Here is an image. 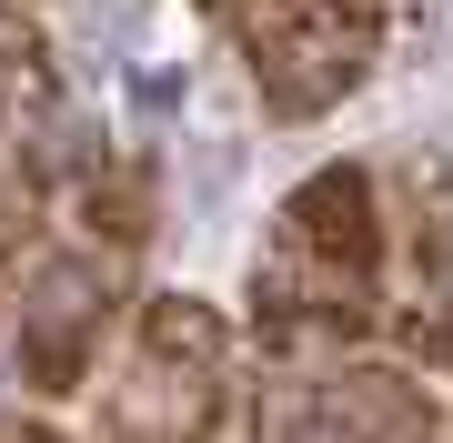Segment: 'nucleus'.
Here are the masks:
<instances>
[{"mask_svg":"<svg viewBox=\"0 0 453 443\" xmlns=\"http://www.w3.org/2000/svg\"><path fill=\"white\" fill-rule=\"evenodd\" d=\"M383 252L393 212L383 181L363 162H323L312 181H292L273 242L252 263V332L262 353H342L383 323Z\"/></svg>","mask_w":453,"mask_h":443,"instance_id":"f257e3e1","label":"nucleus"},{"mask_svg":"<svg viewBox=\"0 0 453 443\" xmlns=\"http://www.w3.org/2000/svg\"><path fill=\"white\" fill-rule=\"evenodd\" d=\"M101 443H262V403L242 383L232 323L202 293H151L131 312L121 383L101 403Z\"/></svg>","mask_w":453,"mask_h":443,"instance_id":"f03ea898","label":"nucleus"},{"mask_svg":"<svg viewBox=\"0 0 453 443\" xmlns=\"http://www.w3.org/2000/svg\"><path fill=\"white\" fill-rule=\"evenodd\" d=\"M211 20L232 31L262 111L282 121H323L333 101H353L393 31L383 0H211Z\"/></svg>","mask_w":453,"mask_h":443,"instance_id":"7ed1b4c3","label":"nucleus"},{"mask_svg":"<svg viewBox=\"0 0 453 443\" xmlns=\"http://www.w3.org/2000/svg\"><path fill=\"white\" fill-rule=\"evenodd\" d=\"M121 312V282L101 252H41L11 293V353L31 373V393H81L91 363H101V332Z\"/></svg>","mask_w":453,"mask_h":443,"instance_id":"20e7f679","label":"nucleus"},{"mask_svg":"<svg viewBox=\"0 0 453 443\" xmlns=\"http://www.w3.org/2000/svg\"><path fill=\"white\" fill-rule=\"evenodd\" d=\"M434 433H443L434 383L403 363H333L282 413V443H434Z\"/></svg>","mask_w":453,"mask_h":443,"instance_id":"39448f33","label":"nucleus"},{"mask_svg":"<svg viewBox=\"0 0 453 443\" xmlns=\"http://www.w3.org/2000/svg\"><path fill=\"white\" fill-rule=\"evenodd\" d=\"M0 443H61L50 424H20V413H0Z\"/></svg>","mask_w":453,"mask_h":443,"instance_id":"423d86ee","label":"nucleus"},{"mask_svg":"<svg viewBox=\"0 0 453 443\" xmlns=\"http://www.w3.org/2000/svg\"><path fill=\"white\" fill-rule=\"evenodd\" d=\"M0 111H11V71H0Z\"/></svg>","mask_w":453,"mask_h":443,"instance_id":"0eeeda50","label":"nucleus"}]
</instances>
